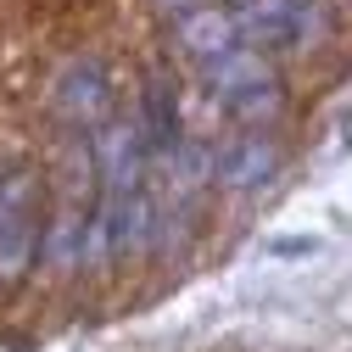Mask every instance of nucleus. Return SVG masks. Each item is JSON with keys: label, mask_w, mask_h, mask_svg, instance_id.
Instances as JSON below:
<instances>
[{"label": "nucleus", "mask_w": 352, "mask_h": 352, "mask_svg": "<svg viewBox=\"0 0 352 352\" xmlns=\"http://www.w3.org/2000/svg\"><path fill=\"white\" fill-rule=\"evenodd\" d=\"M341 140H346V146H352V112H346V123H341Z\"/></svg>", "instance_id": "9"}, {"label": "nucleus", "mask_w": 352, "mask_h": 352, "mask_svg": "<svg viewBox=\"0 0 352 352\" xmlns=\"http://www.w3.org/2000/svg\"><path fill=\"white\" fill-rule=\"evenodd\" d=\"M173 34H179V51L196 56L201 67L218 62V56H230V51L241 45V23H235V12H224V6H190L179 23H173Z\"/></svg>", "instance_id": "6"}, {"label": "nucleus", "mask_w": 352, "mask_h": 352, "mask_svg": "<svg viewBox=\"0 0 352 352\" xmlns=\"http://www.w3.org/2000/svg\"><path fill=\"white\" fill-rule=\"evenodd\" d=\"M157 6H162V12H173V17H185V12L196 6V0H157Z\"/></svg>", "instance_id": "8"}, {"label": "nucleus", "mask_w": 352, "mask_h": 352, "mask_svg": "<svg viewBox=\"0 0 352 352\" xmlns=\"http://www.w3.org/2000/svg\"><path fill=\"white\" fill-rule=\"evenodd\" d=\"M140 135L157 157L179 151V84L168 73H151L146 90H140Z\"/></svg>", "instance_id": "7"}, {"label": "nucleus", "mask_w": 352, "mask_h": 352, "mask_svg": "<svg viewBox=\"0 0 352 352\" xmlns=\"http://www.w3.org/2000/svg\"><path fill=\"white\" fill-rule=\"evenodd\" d=\"M39 246V224H34V179L17 168L0 179V285L17 280Z\"/></svg>", "instance_id": "2"}, {"label": "nucleus", "mask_w": 352, "mask_h": 352, "mask_svg": "<svg viewBox=\"0 0 352 352\" xmlns=\"http://www.w3.org/2000/svg\"><path fill=\"white\" fill-rule=\"evenodd\" d=\"M274 173H280V146L269 135H241V140H230L212 157V179L230 185V190H257V185H269Z\"/></svg>", "instance_id": "5"}, {"label": "nucleus", "mask_w": 352, "mask_h": 352, "mask_svg": "<svg viewBox=\"0 0 352 352\" xmlns=\"http://www.w3.org/2000/svg\"><path fill=\"white\" fill-rule=\"evenodd\" d=\"M207 90H212L218 107H224L230 118H241V123H269L285 107V90H280L274 67L263 62L257 45H235L230 56L207 62Z\"/></svg>", "instance_id": "1"}, {"label": "nucleus", "mask_w": 352, "mask_h": 352, "mask_svg": "<svg viewBox=\"0 0 352 352\" xmlns=\"http://www.w3.org/2000/svg\"><path fill=\"white\" fill-rule=\"evenodd\" d=\"M56 112L73 129H101L107 112H112V78H107V67L101 62H73L56 78Z\"/></svg>", "instance_id": "4"}, {"label": "nucleus", "mask_w": 352, "mask_h": 352, "mask_svg": "<svg viewBox=\"0 0 352 352\" xmlns=\"http://www.w3.org/2000/svg\"><path fill=\"white\" fill-rule=\"evenodd\" d=\"M241 39L257 51H291L314 34V0H241Z\"/></svg>", "instance_id": "3"}]
</instances>
